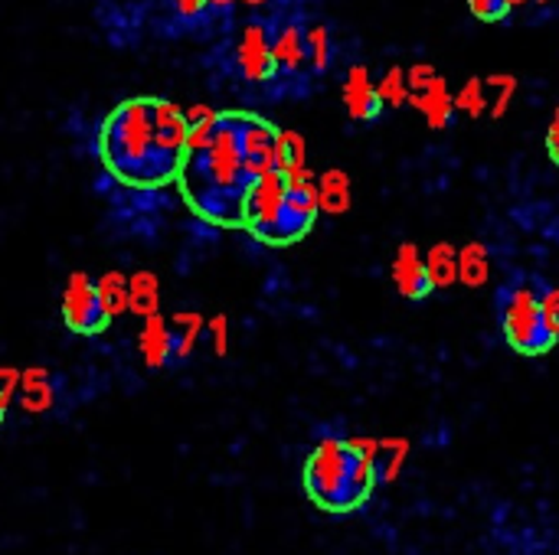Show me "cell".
Returning a JSON list of instances; mask_svg holds the SVG:
<instances>
[{"label": "cell", "instance_id": "cell-1", "mask_svg": "<svg viewBox=\"0 0 559 555\" xmlns=\"http://www.w3.org/2000/svg\"><path fill=\"white\" fill-rule=\"evenodd\" d=\"M187 121V160L177 177L187 206L219 229H242L252 186L275 170L278 128L252 111H206Z\"/></svg>", "mask_w": 559, "mask_h": 555}, {"label": "cell", "instance_id": "cell-2", "mask_svg": "<svg viewBox=\"0 0 559 555\" xmlns=\"http://www.w3.org/2000/svg\"><path fill=\"white\" fill-rule=\"evenodd\" d=\"M190 121L157 95H138L108 111L98 131L105 170L131 190H157L180 177L187 160Z\"/></svg>", "mask_w": 559, "mask_h": 555}, {"label": "cell", "instance_id": "cell-3", "mask_svg": "<svg viewBox=\"0 0 559 555\" xmlns=\"http://www.w3.org/2000/svg\"><path fill=\"white\" fill-rule=\"evenodd\" d=\"M377 438H324L311 448L301 468V487L308 500L331 514V517H347L360 510L377 484Z\"/></svg>", "mask_w": 559, "mask_h": 555}, {"label": "cell", "instance_id": "cell-4", "mask_svg": "<svg viewBox=\"0 0 559 555\" xmlns=\"http://www.w3.org/2000/svg\"><path fill=\"white\" fill-rule=\"evenodd\" d=\"M501 334L508 347L527 360L547 357L559 340L550 334L544 311H540V294L534 288H508L501 298Z\"/></svg>", "mask_w": 559, "mask_h": 555}, {"label": "cell", "instance_id": "cell-5", "mask_svg": "<svg viewBox=\"0 0 559 555\" xmlns=\"http://www.w3.org/2000/svg\"><path fill=\"white\" fill-rule=\"evenodd\" d=\"M62 321L72 334L79 337H95L102 334L111 321L102 307L98 288L85 272H72L66 278V291H62Z\"/></svg>", "mask_w": 559, "mask_h": 555}, {"label": "cell", "instance_id": "cell-6", "mask_svg": "<svg viewBox=\"0 0 559 555\" xmlns=\"http://www.w3.org/2000/svg\"><path fill=\"white\" fill-rule=\"evenodd\" d=\"M269 39H272V62H275V79L282 82H295L305 75L308 62V26L301 20L285 16L282 23L269 26Z\"/></svg>", "mask_w": 559, "mask_h": 555}, {"label": "cell", "instance_id": "cell-7", "mask_svg": "<svg viewBox=\"0 0 559 555\" xmlns=\"http://www.w3.org/2000/svg\"><path fill=\"white\" fill-rule=\"evenodd\" d=\"M236 69L246 82H275V62H272V39H269V23L252 20L242 26L239 43H236Z\"/></svg>", "mask_w": 559, "mask_h": 555}, {"label": "cell", "instance_id": "cell-8", "mask_svg": "<svg viewBox=\"0 0 559 555\" xmlns=\"http://www.w3.org/2000/svg\"><path fill=\"white\" fill-rule=\"evenodd\" d=\"M393 285L406 301H426L432 294V281L426 272V255L416 242H403L393 255Z\"/></svg>", "mask_w": 559, "mask_h": 555}, {"label": "cell", "instance_id": "cell-9", "mask_svg": "<svg viewBox=\"0 0 559 555\" xmlns=\"http://www.w3.org/2000/svg\"><path fill=\"white\" fill-rule=\"evenodd\" d=\"M344 108L354 121H377L383 114V98L377 92V82L370 79L367 65H350L344 75Z\"/></svg>", "mask_w": 559, "mask_h": 555}, {"label": "cell", "instance_id": "cell-10", "mask_svg": "<svg viewBox=\"0 0 559 555\" xmlns=\"http://www.w3.org/2000/svg\"><path fill=\"white\" fill-rule=\"evenodd\" d=\"M409 105L423 111V118L432 131H445L455 118V92L449 88V79L439 72L423 92L409 95Z\"/></svg>", "mask_w": 559, "mask_h": 555}, {"label": "cell", "instance_id": "cell-11", "mask_svg": "<svg viewBox=\"0 0 559 555\" xmlns=\"http://www.w3.org/2000/svg\"><path fill=\"white\" fill-rule=\"evenodd\" d=\"M138 350H141V360L147 363V370H167L174 363V337H170L167 317L154 314L144 321L141 337H138Z\"/></svg>", "mask_w": 559, "mask_h": 555}, {"label": "cell", "instance_id": "cell-12", "mask_svg": "<svg viewBox=\"0 0 559 555\" xmlns=\"http://www.w3.org/2000/svg\"><path fill=\"white\" fill-rule=\"evenodd\" d=\"M354 203V190H350V177L344 170H324L318 177V206L328 216H344Z\"/></svg>", "mask_w": 559, "mask_h": 555}, {"label": "cell", "instance_id": "cell-13", "mask_svg": "<svg viewBox=\"0 0 559 555\" xmlns=\"http://www.w3.org/2000/svg\"><path fill=\"white\" fill-rule=\"evenodd\" d=\"M128 311L144 321L160 314V278L154 272H134L128 278Z\"/></svg>", "mask_w": 559, "mask_h": 555}, {"label": "cell", "instance_id": "cell-14", "mask_svg": "<svg viewBox=\"0 0 559 555\" xmlns=\"http://www.w3.org/2000/svg\"><path fill=\"white\" fill-rule=\"evenodd\" d=\"M426 272H429L432 291H445L459 285V249L452 242H436L426 252Z\"/></svg>", "mask_w": 559, "mask_h": 555}, {"label": "cell", "instance_id": "cell-15", "mask_svg": "<svg viewBox=\"0 0 559 555\" xmlns=\"http://www.w3.org/2000/svg\"><path fill=\"white\" fill-rule=\"evenodd\" d=\"M167 324H170V337H174V363H183L197 350L200 334L206 330V321L197 311H180Z\"/></svg>", "mask_w": 559, "mask_h": 555}, {"label": "cell", "instance_id": "cell-16", "mask_svg": "<svg viewBox=\"0 0 559 555\" xmlns=\"http://www.w3.org/2000/svg\"><path fill=\"white\" fill-rule=\"evenodd\" d=\"M491 278V255L485 242H468L459 249V281L465 288H485Z\"/></svg>", "mask_w": 559, "mask_h": 555}, {"label": "cell", "instance_id": "cell-17", "mask_svg": "<svg viewBox=\"0 0 559 555\" xmlns=\"http://www.w3.org/2000/svg\"><path fill=\"white\" fill-rule=\"evenodd\" d=\"M20 406L26 409V412H46L49 406H52V389H49V383H46V370L43 366H33V370H26V373H20Z\"/></svg>", "mask_w": 559, "mask_h": 555}, {"label": "cell", "instance_id": "cell-18", "mask_svg": "<svg viewBox=\"0 0 559 555\" xmlns=\"http://www.w3.org/2000/svg\"><path fill=\"white\" fill-rule=\"evenodd\" d=\"M275 170H282V173H288V177L308 170V150H305V137H301L298 131H278Z\"/></svg>", "mask_w": 559, "mask_h": 555}, {"label": "cell", "instance_id": "cell-19", "mask_svg": "<svg viewBox=\"0 0 559 555\" xmlns=\"http://www.w3.org/2000/svg\"><path fill=\"white\" fill-rule=\"evenodd\" d=\"M95 288H98V298H102V307H105L108 321H115V317H121L128 311V278L121 272H105L95 281Z\"/></svg>", "mask_w": 559, "mask_h": 555}, {"label": "cell", "instance_id": "cell-20", "mask_svg": "<svg viewBox=\"0 0 559 555\" xmlns=\"http://www.w3.org/2000/svg\"><path fill=\"white\" fill-rule=\"evenodd\" d=\"M488 88H485V79L481 75H472L459 92H455V111L468 114V118H481L488 111Z\"/></svg>", "mask_w": 559, "mask_h": 555}, {"label": "cell", "instance_id": "cell-21", "mask_svg": "<svg viewBox=\"0 0 559 555\" xmlns=\"http://www.w3.org/2000/svg\"><path fill=\"white\" fill-rule=\"evenodd\" d=\"M406 455H409V442H403V438L380 442V451H377V474H380V481H396Z\"/></svg>", "mask_w": 559, "mask_h": 555}, {"label": "cell", "instance_id": "cell-22", "mask_svg": "<svg viewBox=\"0 0 559 555\" xmlns=\"http://www.w3.org/2000/svg\"><path fill=\"white\" fill-rule=\"evenodd\" d=\"M518 75H511V72H495V75H488L485 79V88H498V95H495V101L488 105V111H491V118L495 121H501L504 114H508V108H511V101H514V95H518Z\"/></svg>", "mask_w": 559, "mask_h": 555}, {"label": "cell", "instance_id": "cell-23", "mask_svg": "<svg viewBox=\"0 0 559 555\" xmlns=\"http://www.w3.org/2000/svg\"><path fill=\"white\" fill-rule=\"evenodd\" d=\"M331 33L324 23H311L308 26V62H311V72H328L331 65Z\"/></svg>", "mask_w": 559, "mask_h": 555}, {"label": "cell", "instance_id": "cell-24", "mask_svg": "<svg viewBox=\"0 0 559 555\" xmlns=\"http://www.w3.org/2000/svg\"><path fill=\"white\" fill-rule=\"evenodd\" d=\"M377 92H380V98H383V108H403L406 101H409V85H406V69H400V65H393L383 79H380V85H377Z\"/></svg>", "mask_w": 559, "mask_h": 555}, {"label": "cell", "instance_id": "cell-25", "mask_svg": "<svg viewBox=\"0 0 559 555\" xmlns=\"http://www.w3.org/2000/svg\"><path fill=\"white\" fill-rule=\"evenodd\" d=\"M468 10L481 23H501L514 13V0H468Z\"/></svg>", "mask_w": 559, "mask_h": 555}, {"label": "cell", "instance_id": "cell-26", "mask_svg": "<svg viewBox=\"0 0 559 555\" xmlns=\"http://www.w3.org/2000/svg\"><path fill=\"white\" fill-rule=\"evenodd\" d=\"M206 330H210V340H213V353L223 360L229 353V317L226 314H216L206 321Z\"/></svg>", "mask_w": 559, "mask_h": 555}, {"label": "cell", "instance_id": "cell-27", "mask_svg": "<svg viewBox=\"0 0 559 555\" xmlns=\"http://www.w3.org/2000/svg\"><path fill=\"white\" fill-rule=\"evenodd\" d=\"M540 311H544V321H547L550 334L559 340V288L540 291Z\"/></svg>", "mask_w": 559, "mask_h": 555}, {"label": "cell", "instance_id": "cell-28", "mask_svg": "<svg viewBox=\"0 0 559 555\" xmlns=\"http://www.w3.org/2000/svg\"><path fill=\"white\" fill-rule=\"evenodd\" d=\"M167 3H170V10H174L177 16H183V20H190V23L210 13V0H167Z\"/></svg>", "mask_w": 559, "mask_h": 555}, {"label": "cell", "instance_id": "cell-29", "mask_svg": "<svg viewBox=\"0 0 559 555\" xmlns=\"http://www.w3.org/2000/svg\"><path fill=\"white\" fill-rule=\"evenodd\" d=\"M0 393H3V399H7V402L20 393V370H13V366H0Z\"/></svg>", "mask_w": 559, "mask_h": 555}, {"label": "cell", "instance_id": "cell-30", "mask_svg": "<svg viewBox=\"0 0 559 555\" xmlns=\"http://www.w3.org/2000/svg\"><path fill=\"white\" fill-rule=\"evenodd\" d=\"M547 154L559 167V105L557 111H554V118H550V128H547Z\"/></svg>", "mask_w": 559, "mask_h": 555}, {"label": "cell", "instance_id": "cell-31", "mask_svg": "<svg viewBox=\"0 0 559 555\" xmlns=\"http://www.w3.org/2000/svg\"><path fill=\"white\" fill-rule=\"evenodd\" d=\"M236 7V0H210V10L213 13H229Z\"/></svg>", "mask_w": 559, "mask_h": 555}, {"label": "cell", "instance_id": "cell-32", "mask_svg": "<svg viewBox=\"0 0 559 555\" xmlns=\"http://www.w3.org/2000/svg\"><path fill=\"white\" fill-rule=\"evenodd\" d=\"M7 406H10V402H7L3 393H0V425H3V419H7Z\"/></svg>", "mask_w": 559, "mask_h": 555}, {"label": "cell", "instance_id": "cell-33", "mask_svg": "<svg viewBox=\"0 0 559 555\" xmlns=\"http://www.w3.org/2000/svg\"><path fill=\"white\" fill-rule=\"evenodd\" d=\"M246 3H252V7H259V3H265V0H246Z\"/></svg>", "mask_w": 559, "mask_h": 555}, {"label": "cell", "instance_id": "cell-34", "mask_svg": "<svg viewBox=\"0 0 559 555\" xmlns=\"http://www.w3.org/2000/svg\"><path fill=\"white\" fill-rule=\"evenodd\" d=\"M521 3H527V0H514V7H521Z\"/></svg>", "mask_w": 559, "mask_h": 555}]
</instances>
